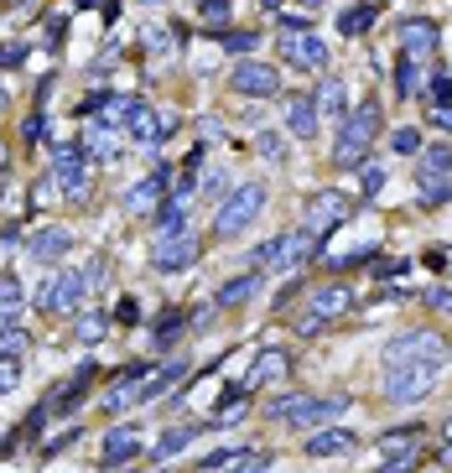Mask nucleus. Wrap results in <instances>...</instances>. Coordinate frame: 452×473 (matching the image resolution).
I'll return each mask as SVG.
<instances>
[{"label": "nucleus", "instance_id": "1", "mask_svg": "<svg viewBox=\"0 0 452 473\" xmlns=\"http://www.w3.org/2000/svg\"><path fill=\"white\" fill-rule=\"evenodd\" d=\"M442 369H448V359H390L385 364V395L395 406H411L442 380Z\"/></svg>", "mask_w": 452, "mask_h": 473}, {"label": "nucleus", "instance_id": "2", "mask_svg": "<svg viewBox=\"0 0 452 473\" xmlns=\"http://www.w3.org/2000/svg\"><path fill=\"white\" fill-rule=\"evenodd\" d=\"M380 130H385L380 104H374V99H364L359 110H349V115H343V136H338V146H333V162H338V167H364L369 141H374Z\"/></svg>", "mask_w": 452, "mask_h": 473}, {"label": "nucleus", "instance_id": "3", "mask_svg": "<svg viewBox=\"0 0 452 473\" xmlns=\"http://www.w3.org/2000/svg\"><path fill=\"white\" fill-rule=\"evenodd\" d=\"M317 255V235L312 229H297V235H275V239H266L255 255H250V266L260 270V266H271L275 276H297L307 261Z\"/></svg>", "mask_w": 452, "mask_h": 473}, {"label": "nucleus", "instance_id": "4", "mask_svg": "<svg viewBox=\"0 0 452 473\" xmlns=\"http://www.w3.org/2000/svg\"><path fill=\"white\" fill-rule=\"evenodd\" d=\"M260 208H266V187H260V182L234 187V193L224 198V208H218V219H213V235L218 239H240L244 229L260 219Z\"/></svg>", "mask_w": 452, "mask_h": 473}, {"label": "nucleus", "instance_id": "5", "mask_svg": "<svg viewBox=\"0 0 452 473\" xmlns=\"http://www.w3.org/2000/svg\"><path fill=\"white\" fill-rule=\"evenodd\" d=\"M198 250H203V239L182 224V229H161V235H156L151 261H156V270H187L193 261H198Z\"/></svg>", "mask_w": 452, "mask_h": 473}, {"label": "nucleus", "instance_id": "6", "mask_svg": "<svg viewBox=\"0 0 452 473\" xmlns=\"http://www.w3.org/2000/svg\"><path fill=\"white\" fill-rule=\"evenodd\" d=\"M89 292H94L89 276H84V270H78V276L68 270V276H53V281L37 292V307H42V312H78Z\"/></svg>", "mask_w": 452, "mask_h": 473}, {"label": "nucleus", "instance_id": "7", "mask_svg": "<svg viewBox=\"0 0 452 473\" xmlns=\"http://www.w3.org/2000/svg\"><path fill=\"white\" fill-rule=\"evenodd\" d=\"M53 187L62 198H73V203L89 193V156H84V146H62L53 156Z\"/></svg>", "mask_w": 452, "mask_h": 473}, {"label": "nucleus", "instance_id": "8", "mask_svg": "<svg viewBox=\"0 0 452 473\" xmlns=\"http://www.w3.org/2000/svg\"><path fill=\"white\" fill-rule=\"evenodd\" d=\"M390 359H448V344L431 328H406V333H395L390 344H385V364Z\"/></svg>", "mask_w": 452, "mask_h": 473}, {"label": "nucleus", "instance_id": "9", "mask_svg": "<svg viewBox=\"0 0 452 473\" xmlns=\"http://www.w3.org/2000/svg\"><path fill=\"white\" fill-rule=\"evenodd\" d=\"M281 58L307 68V73H317V68H328V42H323V31H281Z\"/></svg>", "mask_w": 452, "mask_h": 473}, {"label": "nucleus", "instance_id": "10", "mask_svg": "<svg viewBox=\"0 0 452 473\" xmlns=\"http://www.w3.org/2000/svg\"><path fill=\"white\" fill-rule=\"evenodd\" d=\"M229 89H234V94H250V99H271V94L281 89V73H275L271 62L244 58L240 68L229 73Z\"/></svg>", "mask_w": 452, "mask_h": 473}, {"label": "nucleus", "instance_id": "11", "mask_svg": "<svg viewBox=\"0 0 452 473\" xmlns=\"http://www.w3.org/2000/svg\"><path fill=\"white\" fill-rule=\"evenodd\" d=\"M78 146H84V156H94V162H115V156H120V136H115L110 120L89 115L78 125Z\"/></svg>", "mask_w": 452, "mask_h": 473}, {"label": "nucleus", "instance_id": "12", "mask_svg": "<svg viewBox=\"0 0 452 473\" xmlns=\"http://www.w3.org/2000/svg\"><path fill=\"white\" fill-rule=\"evenodd\" d=\"M167 178H172V167L161 162V167H156L146 182H136V187L125 193V213H130V219H146L151 208H161L156 198H167Z\"/></svg>", "mask_w": 452, "mask_h": 473}, {"label": "nucleus", "instance_id": "13", "mask_svg": "<svg viewBox=\"0 0 452 473\" xmlns=\"http://www.w3.org/2000/svg\"><path fill=\"white\" fill-rule=\"evenodd\" d=\"M68 250H73V235L62 224H47V229H37L27 239V255L37 266H58V261H68Z\"/></svg>", "mask_w": 452, "mask_h": 473}, {"label": "nucleus", "instance_id": "14", "mask_svg": "<svg viewBox=\"0 0 452 473\" xmlns=\"http://www.w3.org/2000/svg\"><path fill=\"white\" fill-rule=\"evenodd\" d=\"M125 130H130V141H141V146H161V141L177 130V120L161 115V110H151V104H141V110H136V120H130Z\"/></svg>", "mask_w": 452, "mask_h": 473}, {"label": "nucleus", "instance_id": "15", "mask_svg": "<svg viewBox=\"0 0 452 473\" xmlns=\"http://www.w3.org/2000/svg\"><path fill=\"white\" fill-rule=\"evenodd\" d=\"M354 208H349V198L343 193H317L312 203H307V229L312 235H323V229H333V224H343Z\"/></svg>", "mask_w": 452, "mask_h": 473}, {"label": "nucleus", "instance_id": "16", "mask_svg": "<svg viewBox=\"0 0 452 473\" xmlns=\"http://www.w3.org/2000/svg\"><path fill=\"white\" fill-rule=\"evenodd\" d=\"M141 443H146V437H141V427H110V432H104V452H99V458H104V469L130 463V458L141 452Z\"/></svg>", "mask_w": 452, "mask_h": 473}, {"label": "nucleus", "instance_id": "17", "mask_svg": "<svg viewBox=\"0 0 452 473\" xmlns=\"http://www.w3.org/2000/svg\"><path fill=\"white\" fill-rule=\"evenodd\" d=\"M286 130L297 141H312L317 136V99L312 94H286Z\"/></svg>", "mask_w": 452, "mask_h": 473}, {"label": "nucleus", "instance_id": "18", "mask_svg": "<svg viewBox=\"0 0 452 473\" xmlns=\"http://www.w3.org/2000/svg\"><path fill=\"white\" fill-rule=\"evenodd\" d=\"M354 307V296H349V286L343 281H328V286H312V318H323V323H333V318H343Z\"/></svg>", "mask_w": 452, "mask_h": 473}, {"label": "nucleus", "instance_id": "19", "mask_svg": "<svg viewBox=\"0 0 452 473\" xmlns=\"http://www.w3.org/2000/svg\"><path fill=\"white\" fill-rule=\"evenodd\" d=\"M437 42H442V37H437V27H431V21H422V16L400 27V53H406V58H416V62L431 58V53H437Z\"/></svg>", "mask_w": 452, "mask_h": 473}, {"label": "nucleus", "instance_id": "20", "mask_svg": "<svg viewBox=\"0 0 452 473\" xmlns=\"http://www.w3.org/2000/svg\"><path fill=\"white\" fill-rule=\"evenodd\" d=\"M354 447H359V437H354L349 427H328V432H312V437H307V452H312V458H349Z\"/></svg>", "mask_w": 452, "mask_h": 473}, {"label": "nucleus", "instance_id": "21", "mask_svg": "<svg viewBox=\"0 0 452 473\" xmlns=\"http://www.w3.org/2000/svg\"><path fill=\"white\" fill-rule=\"evenodd\" d=\"M255 292H260V276H255V270L229 276V281L218 286V296H213V307H244V302H255Z\"/></svg>", "mask_w": 452, "mask_h": 473}, {"label": "nucleus", "instance_id": "22", "mask_svg": "<svg viewBox=\"0 0 452 473\" xmlns=\"http://www.w3.org/2000/svg\"><path fill=\"white\" fill-rule=\"evenodd\" d=\"M385 463H380V473H400L416 463V432H395V437H385Z\"/></svg>", "mask_w": 452, "mask_h": 473}, {"label": "nucleus", "instance_id": "23", "mask_svg": "<svg viewBox=\"0 0 452 473\" xmlns=\"http://www.w3.org/2000/svg\"><path fill=\"white\" fill-rule=\"evenodd\" d=\"M244 411H250V390H244V385H229V390H224V401H218V411H213L209 421H213V427H234Z\"/></svg>", "mask_w": 452, "mask_h": 473}, {"label": "nucleus", "instance_id": "24", "mask_svg": "<svg viewBox=\"0 0 452 473\" xmlns=\"http://www.w3.org/2000/svg\"><path fill=\"white\" fill-rule=\"evenodd\" d=\"M286 364H292V359L281 354V349H266V354L255 359V369L244 375V390H255V385H266V380H281V375H286Z\"/></svg>", "mask_w": 452, "mask_h": 473}, {"label": "nucleus", "instance_id": "25", "mask_svg": "<svg viewBox=\"0 0 452 473\" xmlns=\"http://www.w3.org/2000/svg\"><path fill=\"white\" fill-rule=\"evenodd\" d=\"M182 375H187V364H182V359H172V364H156V369L146 375V401H161V395L182 380Z\"/></svg>", "mask_w": 452, "mask_h": 473}, {"label": "nucleus", "instance_id": "26", "mask_svg": "<svg viewBox=\"0 0 452 473\" xmlns=\"http://www.w3.org/2000/svg\"><path fill=\"white\" fill-rule=\"evenodd\" d=\"M312 99H317V110H323V115H333V120L349 115V94H343V84H338V79H328V84L312 94Z\"/></svg>", "mask_w": 452, "mask_h": 473}, {"label": "nucleus", "instance_id": "27", "mask_svg": "<svg viewBox=\"0 0 452 473\" xmlns=\"http://www.w3.org/2000/svg\"><path fill=\"white\" fill-rule=\"evenodd\" d=\"M395 89L406 94V99L426 89V73H422V62H416V58H406V53H400V68H395Z\"/></svg>", "mask_w": 452, "mask_h": 473}, {"label": "nucleus", "instance_id": "28", "mask_svg": "<svg viewBox=\"0 0 452 473\" xmlns=\"http://www.w3.org/2000/svg\"><path fill=\"white\" fill-rule=\"evenodd\" d=\"M193 437H198V427H167V432L156 437V447H151V452H156V458H177Z\"/></svg>", "mask_w": 452, "mask_h": 473}, {"label": "nucleus", "instance_id": "29", "mask_svg": "<svg viewBox=\"0 0 452 473\" xmlns=\"http://www.w3.org/2000/svg\"><path fill=\"white\" fill-rule=\"evenodd\" d=\"M374 16H380V11H374L369 0H364V5H349V11L338 16V31H349V37H364V31L374 27Z\"/></svg>", "mask_w": 452, "mask_h": 473}, {"label": "nucleus", "instance_id": "30", "mask_svg": "<svg viewBox=\"0 0 452 473\" xmlns=\"http://www.w3.org/2000/svg\"><path fill=\"white\" fill-rule=\"evenodd\" d=\"M390 151H395V156H422V130H416V125L390 130Z\"/></svg>", "mask_w": 452, "mask_h": 473}, {"label": "nucleus", "instance_id": "31", "mask_svg": "<svg viewBox=\"0 0 452 473\" xmlns=\"http://www.w3.org/2000/svg\"><path fill=\"white\" fill-rule=\"evenodd\" d=\"M182 323H187V318H182L177 307H167V312H161V318L151 323V338H156V344H172V338L182 333Z\"/></svg>", "mask_w": 452, "mask_h": 473}, {"label": "nucleus", "instance_id": "32", "mask_svg": "<svg viewBox=\"0 0 452 473\" xmlns=\"http://www.w3.org/2000/svg\"><path fill=\"white\" fill-rule=\"evenodd\" d=\"M27 328H0V359H21L27 354Z\"/></svg>", "mask_w": 452, "mask_h": 473}, {"label": "nucleus", "instance_id": "33", "mask_svg": "<svg viewBox=\"0 0 452 473\" xmlns=\"http://www.w3.org/2000/svg\"><path fill=\"white\" fill-rule=\"evenodd\" d=\"M255 151H260L266 162H286V141H281L275 130H260V136H255Z\"/></svg>", "mask_w": 452, "mask_h": 473}, {"label": "nucleus", "instance_id": "34", "mask_svg": "<svg viewBox=\"0 0 452 473\" xmlns=\"http://www.w3.org/2000/svg\"><path fill=\"white\" fill-rule=\"evenodd\" d=\"M224 47L229 53H255L260 47V31H224Z\"/></svg>", "mask_w": 452, "mask_h": 473}, {"label": "nucleus", "instance_id": "35", "mask_svg": "<svg viewBox=\"0 0 452 473\" xmlns=\"http://www.w3.org/2000/svg\"><path fill=\"white\" fill-rule=\"evenodd\" d=\"M0 307H21V281L11 270H0Z\"/></svg>", "mask_w": 452, "mask_h": 473}, {"label": "nucleus", "instance_id": "36", "mask_svg": "<svg viewBox=\"0 0 452 473\" xmlns=\"http://www.w3.org/2000/svg\"><path fill=\"white\" fill-rule=\"evenodd\" d=\"M78 338H84V344H99V338H104V318H99V312H84V318H78Z\"/></svg>", "mask_w": 452, "mask_h": 473}, {"label": "nucleus", "instance_id": "37", "mask_svg": "<svg viewBox=\"0 0 452 473\" xmlns=\"http://www.w3.org/2000/svg\"><path fill=\"white\" fill-rule=\"evenodd\" d=\"M266 469H271V452L260 447L255 458H240V463H234V469H229V473H266Z\"/></svg>", "mask_w": 452, "mask_h": 473}, {"label": "nucleus", "instance_id": "38", "mask_svg": "<svg viewBox=\"0 0 452 473\" xmlns=\"http://www.w3.org/2000/svg\"><path fill=\"white\" fill-rule=\"evenodd\" d=\"M21 385V369H16V359H0V395H11Z\"/></svg>", "mask_w": 452, "mask_h": 473}, {"label": "nucleus", "instance_id": "39", "mask_svg": "<svg viewBox=\"0 0 452 473\" xmlns=\"http://www.w3.org/2000/svg\"><path fill=\"white\" fill-rule=\"evenodd\" d=\"M426 307H431V312H448V318H452V292H448V286H431V292H426Z\"/></svg>", "mask_w": 452, "mask_h": 473}, {"label": "nucleus", "instance_id": "40", "mask_svg": "<svg viewBox=\"0 0 452 473\" xmlns=\"http://www.w3.org/2000/svg\"><path fill=\"white\" fill-rule=\"evenodd\" d=\"M359 182H364V193H380V187H385V172H380V167H364Z\"/></svg>", "mask_w": 452, "mask_h": 473}, {"label": "nucleus", "instance_id": "41", "mask_svg": "<svg viewBox=\"0 0 452 473\" xmlns=\"http://www.w3.org/2000/svg\"><path fill=\"white\" fill-rule=\"evenodd\" d=\"M198 11H203V16H209V21H224V16H229V0H203V5H198Z\"/></svg>", "mask_w": 452, "mask_h": 473}, {"label": "nucleus", "instance_id": "42", "mask_svg": "<svg viewBox=\"0 0 452 473\" xmlns=\"http://www.w3.org/2000/svg\"><path fill=\"white\" fill-rule=\"evenodd\" d=\"M431 94H437L442 104H452V79H448V73H437V79H431Z\"/></svg>", "mask_w": 452, "mask_h": 473}, {"label": "nucleus", "instance_id": "43", "mask_svg": "<svg viewBox=\"0 0 452 473\" xmlns=\"http://www.w3.org/2000/svg\"><path fill=\"white\" fill-rule=\"evenodd\" d=\"M42 136H47V120L31 115V120H27V141H42Z\"/></svg>", "mask_w": 452, "mask_h": 473}, {"label": "nucleus", "instance_id": "44", "mask_svg": "<svg viewBox=\"0 0 452 473\" xmlns=\"http://www.w3.org/2000/svg\"><path fill=\"white\" fill-rule=\"evenodd\" d=\"M224 187H229V178H224V172H209V178H203V193H224Z\"/></svg>", "mask_w": 452, "mask_h": 473}, {"label": "nucleus", "instance_id": "45", "mask_svg": "<svg viewBox=\"0 0 452 473\" xmlns=\"http://www.w3.org/2000/svg\"><path fill=\"white\" fill-rule=\"evenodd\" d=\"M62 27H68L62 16H53V21H47V42H53V47H58V42H62Z\"/></svg>", "mask_w": 452, "mask_h": 473}, {"label": "nucleus", "instance_id": "46", "mask_svg": "<svg viewBox=\"0 0 452 473\" xmlns=\"http://www.w3.org/2000/svg\"><path fill=\"white\" fill-rule=\"evenodd\" d=\"M431 125H437V130H452V104H442V110L431 115Z\"/></svg>", "mask_w": 452, "mask_h": 473}, {"label": "nucleus", "instance_id": "47", "mask_svg": "<svg viewBox=\"0 0 452 473\" xmlns=\"http://www.w3.org/2000/svg\"><path fill=\"white\" fill-rule=\"evenodd\" d=\"M301 5H307V11H317V5H328V0H301Z\"/></svg>", "mask_w": 452, "mask_h": 473}, {"label": "nucleus", "instance_id": "48", "mask_svg": "<svg viewBox=\"0 0 452 473\" xmlns=\"http://www.w3.org/2000/svg\"><path fill=\"white\" fill-rule=\"evenodd\" d=\"M73 5H78V11H89V5H99V0H73Z\"/></svg>", "mask_w": 452, "mask_h": 473}, {"label": "nucleus", "instance_id": "49", "mask_svg": "<svg viewBox=\"0 0 452 473\" xmlns=\"http://www.w3.org/2000/svg\"><path fill=\"white\" fill-rule=\"evenodd\" d=\"M260 5H266V11H281V0H260Z\"/></svg>", "mask_w": 452, "mask_h": 473}, {"label": "nucleus", "instance_id": "50", "mask_svg": "<svg viewBox=\"0 0 452 473\" xmlns=\"http://www.w3.org/2000/svg\"><path fill=\"white\" fill-rule=\"evenodd\" d=\"M0 104H5V89H0Z\"/></svg>", "mask_w": 452, "mask_h": 473}, {"label": "nucleus", "instance_id": "51", "mask_svg": "<svg viewBox=\"0 0 452 473\" xmlns=\"http://www.w3.org/2000/svg\"><path fill=\"white\" fill-rule=\"evenodd\" d=\"M0 167H5V156H0Z\"/></svg>", "mask_w": 452, "mask_h": 473}, {"label": "nucleus", "instance_id": "52", "mask_svg": "<svg viewBox=\"0 0 452 473\" xmlns=\"http://www.w3.org/2000/svg\"><path fill=\"white\" fill-rule=\"evenodd\" d=\"M146 5H151V0H146Z\"/></svg>", "mask_w": 452, "mask_h": 473}]
</instances>
